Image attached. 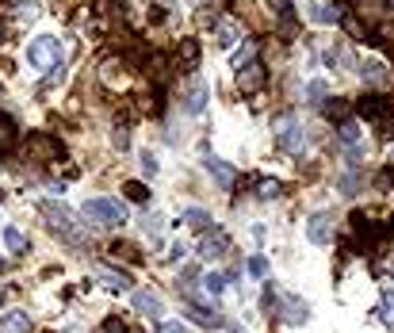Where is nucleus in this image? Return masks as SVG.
<instances>
[{"mask_svg": "<svg viewBox=\"0 0 394 333\" xmlns=\"http://www.w3.org/2000/svg\"><path fill=\"white\" fill-rule=\"evenodd\" d=\"M265 80H268V69L260 66V62H249V66H241L237 69V77H234V85H237V92H257V88H265Z\"/></svg>", "mask_w": 394, "mask_h": 333, "instance_id": "obj_5", "label": "nucleus"}, {"mask_svg": "<svg viewBox=\"0 0 394 333\" xmlns=\"http://www.w3.org/2000/svg\"><path fill=\"white\" fill-rule=\"evenodd\" d=\"M341 142H344V146L360 142V123H341Z\"/></svg>", "mask_w": 394, "mask_h": 333, "instance_id": "obj_31", "label": "nucleus"}, {"mask_svg": "<svg viewBox=\"0 0 394 333\" xmlns=\"http://www.w3.org/2000/svg\"><path fill=\"white\" fill-rule=\"evenodd\" d=\"M272 4H276V12L280 15H291V0H272Z\"/></svg>", "mask_w": 394, "mask_h": 333, "instance_id": "obj_41", "label": "nucleus"}, {"mask_svg": "<svg viewBox=\"0 0 394 333\" xmlns=\"http://www.w3.org/2000/svg\"><path fill=\"white\" fill-rule=\"evenodd\" d=\"M379 318L387 326H394V291H387V288H383V299H379Z\"/></svg>", "mask_w": 394, "mask_h": 333, "instance_id": "obj_28", "label": "nucleus"}, {"mask_svg": "<svg viewBox=\"0 0 394 333\" xmlns=\"http://www.w3.org/2000/svg\"><path fill=\"white\" fill-rule=\"evenodd\" d=\"M249 272L265 280V276H268V257H253V261H249Z\"/></svg>", "mask_w": 394, "mask_h": 333, "instance_id": "obj_32", "label": "nucleus"}, {"mask_svg": "<svg viewBox=\"0 0 394 333\" xmlns=\"http://www.w3.org/2000/svg\"><path fill=\"white\" fill-rule=\"evenodd\" d=\"M253 54H257V43H253V38H245V43L237 46L234 54H230V66H234V69L249 66V62H253Z\"/></svg>", "mask_w": 394, "mask_h": 333, "instance_id": "obj_21", "label": "nucleus"}, {"mask_svg": "<svg viewBox=\"0 0 394 333\" xmlns=\"http://www.w3.org/2000/svg\"><path fill=\"white\" fill-rule=\"evenodd\" d=\"M130 146V134H127V127H115V150H127Z\"/></svg>", "mask_w": 394, "mask_h": 333, "instance_id": "obj_34", "label": "nucleus"}, {"mask_svg": "<svg viewBox=\"0 0 394 333\" xmlns=\"http://www.w3.org/2000/svg\"><path fill=\"white\" fill-rule=\"evenodd\" d=\"M43 215H46V226H50L54 234H62L65 241H85L77 234V215H73L69 207H62V203H43Z\"/></svg>", "mask_w": 394, "mask_h": 333, "instance_id": "obj_3", "label": "nucleus"}, {"mask_svg": "<svg viewBox=\"0 0 394 333\" xmlns=\"http://www.w3.org/2000/svg\"><path fill=\"white\" fill-rule=\"evenodd\" d=\"M4 246L12 249V253H20V249H27V238H23L15 226H4Z\"/></svg>", "mask_w": 394, "mask_h": 333, "instance_id": "obj_27", "label": "nucleus"}, {"mask_svg": "<svg viewBox=\"0 0 394 333\" xmlns=\"http://www.w3.org/2000/svg\"><path fill=\"white\" fill-rule=\"evenodd\" d=\"M0 333H31V318L23 311H12L0 318Z\"/></svg>", "mask_w": 394, "mask_h": 333, "instance_id": "obj_19", "label": "nucleus"}, {"mask_svg": "<svg viewBox=\"0 0 394 333\" xmlns=\"http://www.w3.org/2000/svg\"><path fill=\"white\" fill-rule=\"evenodd\" d=\"M230 333H234V330H230Z\"/></svg>", "mask_w": 394, "mask_h": 333, "instance_id": "obj_45", "label": "nucleus"}, {"mask_svg": "<svg viewBox=\"0 0 394 333\" xmlns=\"http://www.w3.org/2000/svg\"><path fill=\"white\" fill-rule=\"evenodd\" d=\"M203 169H207L211 176H215L218 184H223V188H234V180H237V173H234V165H226L223 157H207L203 161Z\"/></svg>", "mask_w": 394, "mask_h": 333, "instance_id": "obj_15", "label": "nucleus"}, {"mask_svg": "<svg viewBox=\"0 0 394 333\" xmlns=\"http://www.w3.org/2000/svg\"><path fill=\"white\" fill-rule=\"evenodd\" d=\"M352 188H360V176H344V180H341V192H344V196H352Z\"/></svg>", "mask_w": 394, "mask_h": 333, "instance_id": "obj_35", "label": "nucleus"}, {"mask_svg": "<svg viewBox=\"0 0 394 333\" xmlns=\"http://www.w3.org/2000/svg\"><path fill=\"white\" fill-rule=\"evenodd\" d=\"M111 253L127 257V261H142V253H138V249H134V246H127V241H115V246H111Z\"/></svg>", "mask_w": 394, "mask_h": 333, "instance_id": "obj_29", "label": "nucleus"}, {"mask_svg": "<svg viewBox=\"0 0 394 333\" xmlns=\"http://www.w3.org/2000/svg\"><path fill=\"white\" fill-rule=\"evenodd\" d=\"M122 192H127L130 203H150V188H146L142 180H127L122 184Z\"/></svg>", "mask_w": 394, "mask_h": 333, "instance_id": "obj_24", "label": "nucleus"}, {"mask_svg": "<svg viewBox=\"0 0 394 333\" xmlns=\"http://www.w3.org/2000/svg\"><path fill=\"white\" fill-rule=\"evenodd\" d=\"M142 169H146V176L157 173V161H153V153H142Z\"/></svg>", "mask_w": 394, "mask_h": 333, "instance_id": "obj_37", "label": "nucleus"}, {"mask_svg": "<svg viewBox=\"0 0 394 333\" xmlns=\"http://www.w3.org/2000/svg\"><path fill=\"white\" fill-rule=\"evenodd\" d=\"M215 38H218V46H226V50H237V46L245 43V27L237 20H218Z\"/></svg>", "mask_w": 394, "mask_h": 333, "instance_id": "obj_10", "label": "nucleus"}, {"mask_svg": "<svg viewBox=\"0 0 394 333\" xmlns=\"http://www.w3.org/2000/svg\"><path fill=\"white\" fill-rule=\"evenodd\" d=\"M280 192H283V184L276 180V176H268V180L257 184V196H260V199H280Z\"/></svg>", "mask_w": 394, "mask_h": 333, "instance_id": "obj_26", "label": "nucleus"}, {"mask_svg": "<svg viewBox=\"0 0 394 333\" xmlns=\"http://www.w3.org/2000/svg\"><path fill=\"white\" fill-rule=\"evenodd\" d=\"M65 77V69H62V62H57V66H50L46 69V80H50V85H57V80Z\"/></svg>", "mask_w": 394, "mask_h": 333, "instance_id": "obj_36", "label": "nucleus"}, {"mask_svg": "<svg viewBox=\"0 0 394 333\" xmlns=\"http://www.w3.org/2000/svg\"><path fill=\"white\" fill-rule=\"evenodd\" d=\"M0 268H4V261H0Z\"/></svg>", "mask_w": 394, "mask_h": 333, "instance_id": "obj_44", "label": "nucleus"}, {"mask_svg": "<svg viewBox=\"0 0 394 333\" xmlns=\"http://www.w3.org/2000/svg\"><path fill=\"white\" fill-rule=\"evenodd\" d=\"M280 318L287 322V326H302V322H310L307 299H299V295H280Z\"/></svg>", "mask_w": 394, "mask_h": 333, "instance_id": "obj_6", "label": "nucleus"}, {"mask_svg": "<svg viewBox=\"0 0 394 333\" xmlns=\"http://www.w3.org/2000/svg\"><path fill=\"white\" fill-rule=\"evenodd\" d=\"M80 215L92 218V222H100V226H122V222H127V207H122L119 199H111V196L88 199L85 207H80Z\"/></svg>", "mask_w": 394, "mask_h": 333, "instance_id": "obj_1", "label": "nucleus"}, {"mask_svg": "<svg viewBox=\"0 0 394 333\" xmlns=\"http://www.w3.org/2000/svg\"><path fill=\"white\" fill-rule=\"evenodd\" d=\"M207 96H211L207 80H192V88H188V100H184V111H188V115H199V111L207 108Z\"/></svg>", "mask_w": 394, "mask_h": 333, "instance_id": "obj_13", "label": "nucleus"}, {"mask_svg": "<svg viewBox=\"0 0 394 333\" xmlns=\"http://www.w3.org/2000/svg\"><path fill=\"white\" fill-rule=\"evenodd\" d=\"M184 222H188V226H195L199 234H207V230H211V215H207L203 207H188V211H184Z\"/></svg>", "mask_w": 394, "mask_h": 333, "instance_id": "obj_23", "label": "nucleus"}, {"mask_svg": "<svg viewBox=\"0 0 394 333\" xmlns=\"http://www.w3.org/2000/svg\"><path fill=\"white\" fill-rule=\"evenodd\" d=\"M134 311L142 314V318H157L161 314V299L153 295V291H134Z\"/></svg>", "mask_w": 394, "mask_h": 333, "instance_id": "obj_16", "label": "nucleus"}, {"mask_svg": "<svg viewBox=\"0 0 394 333\" xmlns=\"http://www.w3.org/2000/svg\"><path fill=\"white\" fill-rule=\"evenodd\" d=\"M230 249V234L226 230H207L199 238V257L203 261H215V257H223Z\"/></svg>", "mask_w": 394, "mask_h": 333, "instance_id": "obj_9", "label": "nucleus"}, {"mask_svg": "<svg viewBox=\"0 0 394 333\" xmlns=\"http://www.w3.org/2000/svg\"><path fill=\"white\" fill-rule=\"evenodd\" d=\"M387 272H391V276H394V261H391V268H387Z\"/></svg>", "mask_w": 394, "mask_h": 333, "instance_id": "obj_43", "label": "nucleus"}, {"mask_svg": "<svg viewBox=\"0 0 394 333\" xmlns=\"http://www.w3.org/2000/svg\"><path fill=\"white\" fill-rule=\"evenodd\" d=\"M360 80H364V85H375V88H383V85L391 80V73H387V66H383V62L367 58L364 66H360Z\"/></svg>", "mask_w": 394, "mask_h": 333, "instance_id": "obj_14", "label": "nucleus"}, {"mask_svg": "<svg viewBox=\"0 0 394 333\" xmlns=\"http://www.w3.org/2000/svg\"><path fill=\"white\" fill-rule=\"evenodd\" d=\"M203 291H207L211 299H223L226 295V276L223 272H207L203 276Z\"/></svg>", "mask_w": 394, "mask_h": 333, "instance_id": "obj_22", "label": "nucleus"}, {"mask_svg": "<svg viewBox=\"0 0 394 333\" xmlns=\"http://www.w3.org/2000/svg\"><path fill=\"white\" fill-rule=\"evenodd\" d=\"M356 115L360 119H375V123L387 127L391 108H387V100H383V96H360V100H356Z\"/></svg>", "mask_w": 394, "mask_h": 333, "instance_id": "obj_8", "label": "nucleus"}, {"mask_svg": "<svg viewBox=\"0 0 394 333\" xmlns=\"http://www.w3.org/2000/svg\"><path fill=\"white\" fill-rule=\"evenodd\" d=\"M27 62L35 69H50L62 62V46H57V38L50 35V31H43V35H35L27 43Z\"/></svg>", "mask_w": 394, "mask_h": 333, "instance_id": "obj_2", "label": "nucleus"}, {"mask_svg": "<svg viewBox=\"0 0 394 333\" xmlns=\"http://www.w3.org/2000/svg\"><path fill=\"white\" fill-rule=\"evenodd\" d=\"M276 142H280L283 153H299L302 142H307V131H302V123L295 115H280L276 119Z\"/></svg>", "mask_w": 394, "mask_h": 333, "instance_id": "obj_4", "label": "nucleus"}, {"mask_svg": "<svg viewBox=\"0 0 394 333\" xmlns=\"http://www.w3.org/2000/svg\"><path fill=\"white\" fill-rule=\"evenodd\" d=\"M104 333H127V326H122L119 318H108V322H104Z\"/></svg>", "mask_w": 394, "mask_h": 333, "instance_id": "obj_38", "label": "nucleus"}, {"mask_svg": "<svg viewBox=\"0 0 394 333\" xmlns=\"http://www.w3.org/2000/svg\"><path fill=\"white\" fill-rule=\"evenodd\" d=\"M307 238L314 241V246H325V241L333 238V218L325 215V211H318V215H310V222H307Z\"/></svg>", "mask_w": 394, "mask_h": 333, "instance_id": "obj_11", "label": "nucleus"}, {"mask_svg": "<svg viewBox=\"0 0 394 333\" xmlns=\"http://www.w3.org/2000/svg\"><path fill=\"white\" fill-rule=\"evenodd\" d=\"M195 66H199V43H195V38H180L176 54H172V69L176 73H192Z\"/></svg>", "mask_w": 394, "mask_h": 333, "instance_id": "obj_7", "label": "nucleus"}, {"mask_svg": "<svg viewBox=\"0 0 394 333\" xmlns=\"http://www.w3.org/2000/svg\"><path fill=\"white\" fill-rule=\"evenodd\" d=\"M100 283H104V291H111V295H122V291H130V276L122 272V268H100Z\"/></svg>", "mask_w": 394, "mask_h": 333, "instance_id": "obj_12", "label": "nucleus"}, {"mask_svg": "<svg viewBox=\"0 0 394 333\" xmlns=\"http://www.w3.org/2000/svg\"><path fill=\"white\" fill-rule=\"evenodd\" d=\"M307 96H310V100H322V96H325V80H310Z\"/></svg>", "mask_w": 394, "mask_h": 333, "instance_id": "obj_33", "label": "nucleus"}, {"mask_svg": "<svg viewBox=\"0 0 394 333\" xmlns=\"http://www.w3.org/2000/svg\"><path fill=\"white\" fill-rule=\"evenodd\" d=\"M349 111H352L349 100H330V104L322 108V115H330V119H337V123H344V115H349Z\"/></svg>", "mask_w": 394, "mask_h": 333, "instance_id": "obj_25", "label": "nucleus"}, {"mask_svg": "<svg viewBox=\"0 0 394 333\" xmlns=\"http://www.w3.org/2000/svg\"><path fill=\"white\" fill-rule=\"evenodd\" d=\"M15 142H20V131H15V123L0 115V153H12Z\"/></svg>", "mask_w": 394, "mask_h": 333, "instance_id": "obj_20", "label": "nucleus"}, {"mask_svg": "<svg viewBox=\"0 0 394 333\" xmlns=\"http://www.w3.org/2000/svg\"><path fill=\"white\" fill-rule=\"evenodd\" d=\"M180 257H184V246H180V241H172V249H169V261H180Z\"/></svg>", "mask_w": 394, "mask_h": 333, "instance_id": "obj_40", "label": "nucleus"}, {"mask_svg": "<svg viewBox=\"0 0 394 333\" xmlns=\"http://www.w3.org/2000/svg\"><path fill=\"white\" fill-rule=\"evenodd\" d=\"M188 318H192L195 326H203V330H218L223 326V314L218 311H203V306H188Z\"/></svg>", "mask_w": 394, "mask_h": 333, "instance_id": "obj_18", "label": "nucleus"}, {"mask_svg": "<svg viewBox=\"0 0 394 333\" xmlns=\"http://www.w3.org/2000/svg\"><path fill=\"white\" fill-rule=\"evenodd\" d=\"M15 8H20V20H35L38 15V0H15Z\"/></svg>", "mask_w": 394, "mask_h": 333, "instance_id": "obj_30", "label": "nucleus"}, {"mask_svg": "<svg viewBox=\"0 0 394 333\" xmlns=\"http://www.w3.org/2000/svg\"><path fill=\"white\" fill-rule=\"evenodd\" d=\"M344 15V4L337 0V4H310V20L314 23H341Z\"/></svg>", "mask_w": 394, "mask_h": 333, "instance_id": "obj_17", "label": "nucleus"}, {"mask_svg": "<svg viewBox=\"0 0 394 333\" xmlns=\"http://www.w3.org/2000/svg\"><path fill=\"white\" fill-rule=\"evenodd\" d=\"M157 333H188V330L180 326V322H161V326H157Z\"/></svg>", "mask_w": 394, "mask_h": 333, "instance_id": "obj_39", "label": "nucleus"}, {"mask_svg": "<svg viewBox=\"0 0 394 333\" xmlns=\"http://www.w3.org/2000/svg\"><path fill=\"white\" fill-rule=\"evenodd\" d=\"M4 35H8V23H4V20H0V43H4Z\"/></svg>", "mask_w": 394, "mask_h": 333, "instance_id": "obj_42", "label": "nucleus"}]
</instances>
